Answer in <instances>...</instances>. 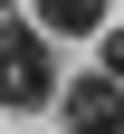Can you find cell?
Here are the masks:
<instances>
[{"label":"cell","instance_id":"7a4b0ae2","mask_svg":"<svg viewBox=\"0 0 124 134\" xmlns=\"http://www.w3.org/2000/svg\"><path fill=\"white\" fill-rule=\"evenodd\" d=\"M57 105H67V134H124V77L96 67V77H76Z\"/></svg>","mask_w":124,"mask_h":134},{"label":"cell","instance_id":"6da1fadb","mask_svg":"<svg viewBox=\"0 0 124 134\" xmlns=\"http://www.w3.org/2000/svg\"><path fill=\"white\" fill-rule=\"evenodd\" d=\"M0 48H10V115H38L48 96H57V67H48V29L29 19V10H10V19H0Z\"/></svg>","mask_w":124,"mask_h":134},{"label":"cell","instance_id":"3957f363","mask_svg":"<svg viewBox=\"0 0 124 134\" xmlns=\"http://www.w3.org/2000/svg\"><path fill=\"white\" fill-rule=\"evenodd\" d=\"M38 29L48 38H105L115 29V0H38Z\"/></svg>","mask_w":124,"mask_h":134},{"label":"cell","instance_id":"277c9868","mask_svg":"<svg viewBox=\"0 0 124 134\" xmlns=\"http://www.w3.org/2000/svg\"><path fill=\"white\" fill-rule=\"evenodd\" d=\"M96 67H105V77H124V29H105V38H96Z\"/></svg>","mask_w":124,"mask_h":134}]
</instances>
